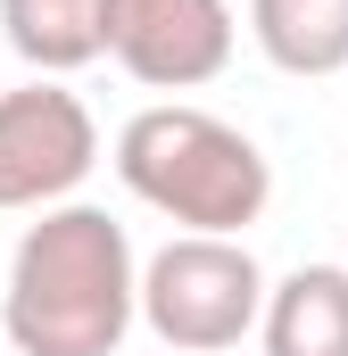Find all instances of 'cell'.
<instances>
[{"label":"cell","instance_id":"obj_1","mask_svg":"<svg viewBox=\"0 0 348 356\" xmlns=\"http://www.w3.org/2000/svg\"><path fill=\"white\" fill-rule=\"evenodd\" d=\"M141 315V257L108 207H42V224L17 232L0 332L17 356H116Z\"/></svg>","mask_w":348,"mask_h":356},{"label":"cell","instance_id":"obj_3","mask_svg":"<svg viewBox=\"0 0 348 356\" xmlns=\"http://www.w3.org/2000/svg\"><path fill=\"white\" fill-rule=\"evenodd\" d=\"M265 266L249 241L224 232H174L141 266V323L166 340V356H224L265 323Z\"/></svg>","mask_w":348,"mask_h":356},{"label":"cell","instance_id":"obj_7","mask_svg":"<svg viewBox=\"0 0 348 356\" xmlns=\"http://www.w3.org/2000/svg\"><path fill=\"white\" fill-rule=\"evenodd\" d=\"M0 42L33 75H75L108 58V0H0Z\"/></svg>","mask_w":348,"mask_h":356},{"label":"cell","instance_id":"obj_5","mask_svg":"<svg viewBox=\"0 0 348 356\" xmlns=\"http://www.w3.org/2000/svg\"><path fill=\"white\" fill-rule=\"evenodd\" d=\"M232 0H108V58L150 91H199L232 67Z\"/></svg>","mask_w":348,"mask_h":356},{"label":"cell","instance_id":"obj_6","mask_svg":"<svg viewBox=\"0 0 348 356\" xmlns=\"http://www.w3.org/2000/svg\"><path fill=\"white\" fill-rule=\"evenodd\" d=\"M265 356H348V266H299L265 290Z\"/></svg>","mask_w":348,"mask_h":356},{"label":"cell","instance_id":"obj_4","mask_svg":"<svg viewBox=\"0 0 348 356\" xmlns=\"http://www.w3.org/2000/svg\"><path fill=\"white\" fill-rule=\"evenodd\" d=\"M91 166H100V124L58 75H33L25 91H0V207L8 216L67 207Z\"/></svg>","mask_w":348,"mask_h":356},{"label":"cell","instance_id":"obj_2","mask_svg":"<svg viewBox=\"0 0 348 356\" xmlns=\"http://www.w3.org/2000/svg\"><path fill=\"white\" fill-rule=\"evenodd\" d=\"M116 175H125V191L141 207H158L166 224L224 232V241H241L265 216V199H274L265 149L241 124H224V116H207L191 99H158V108H141L116 133Z\"/></svg>","mask_w":348,"mask_h":356},{"label":"cell","instance_id":"obj_8","mask_svg":"<svg viewBox=\"0 0 348 356\" xmlns=\"http://www.w3.org/2000/svg\"><path fill=\"white\" fill-rule=\"evenodd\" d=\"M249 33L265 67L299 83H324L348 67V0H249Z\"/></svg>","mask_w":348,"mask_h":356}]
</instances>
